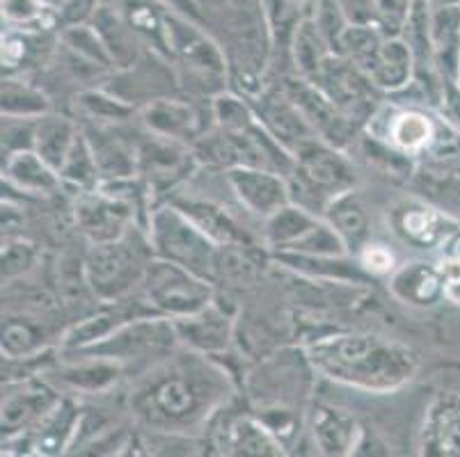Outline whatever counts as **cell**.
Masks as SVG:
<instances>
[{"label": "cell", "mask_w": 460, "mask_h": 457, "mask_svg": "<svg viewBox=\"0 0 460 457\" xmlns=\"http://www.w3.org/2000/svg\"><path fill=\"white\" fill-rule=\"evenodd\" d=\"M232 393L225 368L199 352H174L154 364L133 384L128 405L142 426L165 435L202 427Z\"/></svg>", "instance_id": "cell-1"}, {"label": "cell", "mask_w": 460, "mask_h": 457, "mask_svg": "<svg viewBox=\"0 0 460 457\" xmlns=\"http://www.w3.org/2000/svg\"><path fill=\"white\" fill-rule=\"evenodd\" d=\"M309 366L344 387L390 393L415 377L417 355L408 346L367 332L316 338L307 346Z\"/></svg>", "instance_id": "cell-2"}, {"label": "cell", "mask_w": 460, "mask_h": 457, "mask_svg": "<svg viewBox=\"0 0 460 457\" xmlns=\"http://www.w3.org/2000/svg\"><path fill=\"white\" fill-rule=\"evenodd\" d=\"M154 261L149 233L131 226L122 238L92 245L85 259V277L94 295L106 304L122 302L147 275Z\"/></svg>", "instance_id": "cell-3"}, {"label": "cell", "mask_w": 460, "mask_h": 457, "mask_svg": "<svg viewBox=\"0 0 460 457\" xmlns=\"http://www.w3.org/2000/svg\"><path fill=\"white\" fill-rule=\"evenodd\" d=\"M154 257L177 263L211 282L216 270L217 245L177 207H163L149 213L147 226Z\"/></svg>", "instance_id": "cell-4"}, {"label": "cell", "mask_w": 460, "mask_h": 457, "mask_svg": "<svg viewBox=\"0 0 460 457\" xmlns=\"http://www.w3.org/2000/svg\"><path fill=\"white\" fill-rule=\"evenodd\" d=\"M142 291L152 313L170 321L190 318L213 304V288L208 279L156 257L142 279Z\"/></svg>", "instance_id": "cell-5"}, {"label": "cell", "mask_w": 460, "mask_h": 457, "mask_svg": "<svg viewBox=\"0 0 460 457\" xmlns=\"http://www.w3.org/2000/svg\"><path fill=\"white\" fill-rule=\"evenodd\" d=\"M179 346H181V341H179L177 327L170 318L142 316L124 322L122 327H117L115 332L108 334L103 341L81 352L87 357L112 359V362L127 366L131 362L158 364L163 359L172 357Z\"/></svg>", "instance_id": "cell-6"}, {"label": "cell", "mask_w": 460, "mask_h": 457, "mask_svg": "<svg viewBox=\"0 0 460 457\" xmlns=\"http://www.w3.org/2000/svg\"><path fill=\"white\" fill-rule=\"evenodd\" d=\"M60 402V393L51 387V382H37V380L12 382L3 398V435L10 442L23 437L35 430Z\"/></svg>", "instance_id": "cell-7"}, {"label": "cell", "mask_w": 460, "mask_h": 457, "mask_svg": "<svg viewBox=\"0 0 460 457\" xmlns=\"http://www.w3.org/2000/svg\"><path fill=\"white\" fill-rule=\"evenodd\" d=\"M136 208L127 201L117 199L103 190L81 192L76 201V220L81 232L92 241V245L112 242L122 238L133 224Z\"/></svg>", "instance_id": "cell-8"}, {"label": "cell", "mask_w": 460, "mask_h": 457, "mask_svg": "<svg viewBox=\"0 0 460 457\" xmlns=\"http://www.w3.org/2000/svg\"><path fill=\"white\" fill-rule=\"evenodd\" d=\"M229 186L236 192L245 208L254 215L269 220L273 213L291 204V190L288 181L282 174L263 167H232L227 174Z\"/></svg>", "instance_id": "cell-9"}, {"label": "cell", "mask_w": 460, "mask_h": 457, "mask_svg": "<svg viewBox=\"0 0 460 457\" xmlns=\"http://www.w3.org/2000/svg\"><path fill=\"white\" fill-rule=\"evenodd\" d=\"M392 232L417 250H433L454 232L456 222L421 201H399L390 211Z\"/></svg>", "instance_id": "cell-10"}, {"label": "cell", "mask_w": 460, "mask_h": 457, "mask_svg": "<svg viewBox=\"0 0 460 457\" xmlns=\"http://www.w3.org/2000/svg\"><path fill=\"white\" fill-rule=\"evenodd\" d=\"M312 435L325 457H353L362 430L355 417L332 405H319L312 414Z\"/></svg>", "instance_id": "cell-11"}, {"label": "cell", "mask_w": 460, "mask_h": 457, "mask_svg": "<svg viewBox=\"0 0 460 457\" xmlns=\"http://www.w3.org/2000/svg\"><path fill=\"white\" fill-rule=\"evenodd\" d=\"M216 457H284L282 442L261 418H236L225 427Z\"/></svg>", "instance_id": "cell-12"}, {"label": "cell", "mask_w": 460, "mask_h": 457, "mask_svg": "<svg viewBox=\"0 0 460 457\" xmlns=\"http://www.w3.org/2000/svg\"><path fill=\"white\" fill-rule=\"evenodd\" d=\"M172 322L177 327L181 346H186L192 352H199V355L223 352L232 338V318L225 316V312H220L216 304L195 313V316Z\"/></svg>", "instance_id": "cell-13"}, {"label": "cell", "mask_w": 460, "mask_h": 457, "mask_svg": "<svg viewBox=\"0 0 460 457\" xmlns=\"http://www.w3.org/2000/svg\"><path fill=\"white\" fill-rule=\"evenodd\" d=\"M390 291L396 300L412 307H430L447 293V277L429 263H408L394 270Z\"/></svg>", "instance_id": "cell-14"}, {"label": "cell", "mask_w": 460, "mask_h": 457, "mask_svg": "<svg viewBox=\"0 0 460 457\" xmlns=\"http://www.w3.org/2000/svg\"><path fill=\"white\" fill-rule=\"evenodd\" d=\"M383 140L401 154L420 156L435 142V126L430 117L420 110H396L385 121Z\"/></svg>", "instance_id": "cell-15"}, {"label": "cell", "mask_w": 460, "mask_h": 457, "mask_svg": "<svg viewBox=\"0 0 460 457\" xmlns=\"http://www.w3.org/2000/svg\"><path fill=\"white\" fill-rule=\"evenodd\" d=\"M124 366L103 357H87L85 362L66 364L58 371L60 387L78 393H103L115 387L122 377Z\"/></svg>", "instance_id": "cell-16"}, {"label": "cell", "mask_w": 460, "mask_h": 457, "mask_svg": "<svg viewBox=\"0 0 460 457\" xmlns=\"http://www.w3.org/2000/svg\"><path fill=\"white\" fill-rule=\"evenodd\" d=\"M78 136L76 124L62 115H44L37 119L35 124V151L37 156L44 163L53 167L56 171H60V167L65 165L69 151L76 145Z\"/></svg>", "instance_id": "cell-17"}, {"label": "cell", "mask_w": 460, "mask_h": 457, "mask_svg": "<svg viewBox=\"0 0 460 457\" xmlns=\"http://www.w3.org/2000/svg\"><path fill=\"white\" fill-rule=\"evenodd\" d=\"M149 131L165 140H190L198 133V117L188 103L172 99L149 101L142 112Z\"/></svg>", "instance_id": "cell-18"}, {"label": "cell", "mask_w": 460, "mask_h": 457, "mask_svg": "<svg viewBox=\"0 0 460 457\" xmlns=\"http://www.w3.org/2000/svg\"><path fill=\"white\" fill-rule=\"evenodd\" d=\"M7 181L31 195H46L60 186V174L49 163L41 161L35 151H21L5 161L3 167Z\"/></svg>", "instance_id": "cell-19"}, {"label": "cell", "mask_w": 460, "mask_h": 457, "mask_svg": "<svg viewBox=\"0 0 460 457\" xmlns=\"http://www.w3.org/2000/svg\"><path fill=\"white\" fill-rule=\"evenodd\" d=\"M325 217H328L325 222L332 224L334 232L344 238L349 250L362 245L367 232H369V217H367L365 207L353 190H346L334 197L325 208Z\"/></svg>", "instance_id": "cell-20"}, {"label": "cell", "mask_w": 460, "mask_h": 457, "mask_svg": "<svg viewBox=\"0 0 460 457\" xmlns=\"http://www.w3.org/2000/svg\"><path fill=\"white\" fill-rule=\"evenodd\" d=\"M186 163L183 151L174 145V140H165L158 136H154L137 151V170L152 183H170V179L186 170Z\"/></svg>", "instance_id": "cell-21"}, {"label": "cell", "mask_w": 460, "mask_h": 457, "mask_svg": "<svg viewBox=\"0 0 460 457\" xmlns=\"http://www.w3.org/2000/svg\"><path fill=\"white\" fill-rule=\"evenodd\" d=\"M319 222V215H314L307 208L291 201L266 220V241H269V245L278 247L279 251H288L296 242L303 241Z\"/></svg>", "instance_id": "cell-22"}, {"label": "cell", "mask_w": 460, "mask_h": 457, "mask_svg": "<svg viewBox=\"0 0 460 457\" xmlns=\"http://www.w3.org/2000/svg\"><path fill=\"white\" fill-rule=\"evenodd\" d=\"M426 457H460V408L442 402L424 433Z\"/></svg>", "instance_id": "cell-23"}, {"label": "cell", "mask_w": 460, "mask_h": 457, "mask_svg": "<svg viewBox=\"0 0 460 457\" xmlns=\"http://www.w3.org/2000/svg\"><path fill=\"white\" fill-rule=\"evenodd\" d=\"M87 142H90L92 154H94L102 183L115 181V179H128V176L136 174L137 156L131 149H127L122 142L111 136H96V142L87 137Z\"/></svg>", "instance_id": "cell-24"}, {"label": "cell", "mask_w": 460, "mask_h": 457, "mask_svg": "<svg viewBox=\"0 0 460 457\" xmlns=\"http://www.w3.org/2000/svg\"><path fill=\"white\" fill-rule=\"evenodd\" d=\"M58 174H60L62 183L78 188L81 192L96 190L102 186V174H99L94 154H92V146L85 136H78L76 145L69 151V156H66L65 165L60 167Z\"/></svg>", "instance_id": "cell-25"}, {"label": "cell", "mask_w": 460, "mask_h": 457, "mask_svg": "<svg viewBox=\"0 0 460 457\" xmlns=\"http://www.w3.org/2000/svg\"><path fill=\"white\" fill-rule=\"evenodd\" d=\"M46 350L44 327H37L28 318H7L3 325V352L12 359L32 357Z\"/></svg>", "instance_id": "cell-26"}, {"label": "cell", "mask_w": 460, "mask_h": 457, "mask_svg": "<svg viewBox=\"0 0 460 457\" xmlns=\"http://www.w3.org/2000/svg\"><path fill=\"white\" fill-rule=\"evenodd\" d=\"M51 103L40 90L19 81L3 83V117L14 119H40L49 115Z\"/></svg>", "instance_id": "cell-27"}, {"label": "cell", "mask_w": 460, "mask_h": 457, "mask_svg": "<svg viewBox=\"0 0 460 457\" xmlns=\"http://www.w3.org/2000/svg\"><path fill=\"white\" fill-rule=\"evenodd\" d=\"M179 211L186 213L195 224L211 238L216 245L220 242H232L238 241V226L229 220V215L225 211H220L213 204L207 201H186V204H179Z\"/></svg>", "instance_id": "cell-28"}, {"label": "cell", "mask_w": 460, "mask_h": 457, "mask_svg": "<svg viewBox=\"0 0 460 457\" xmlns=\"http://www.w3.org/2000/svg\"><path fill=\"white\" fill-rule=\"evenodd\" d=\"M371 75L376 85L385 90H399L410 75V56L403 44H387L380 50L378 60L371 65Z\"/></svg>", "instance_id": "cell-29"}, {"label": "cell", "mask_w": 460, "mask_h": 457, "mask_svg": "<svg viewBox=\"0 0 460 457\" xmlns=\"http://www.w3.org/2000/svg\"><path fill=\"white\" fill-rule=\"evenodd\" d=\"M78 106L87 117H92L94 121H103V124H119L133 115L128 101L115 99L106 92H83Z\"/></svg>", "instance_id": "cell-30"}, {"label": "cell", "mask_w": 460, "mask_h": 457, "mask_svg": "<svg viewBox=\"0 0 460 457\" xmlns=\"http://www.w3.org/2000/svg\"><path fill=\"white\" fill-rule=\"evenodd\" d=\"M37 259L35 247L28 242H10L3 247V277H19L21 272L31 270Z\"/></svg>", "instance_id": "cell-31"}, {"label": "cell", "mask_w": 460, "mask_h": 457, "mask_svg": "<svg viewBox=\"0 0 460 457\" xmlns=\"http://www.w3.org/2000/svg\"><path fill=\"white\" fill-rule=\"evenodd\" d=\"M359 270L371 275H390L396 270L394 254L385 245H365L359 250Z\"/></svg>", "instance_id": "cell-32"}, {"label": "cell", "mask_w": 460, "mask_h": 457, "mask_svg": "<svg viewBox=\"0 0 460 457\" xmlns=\"http://www.w3.org/2000/svg\"><path fill=\"white\" fill-rule=\"evenodd\" d=\"M41 0H3V14L16 23H28L41 12Z\"/></svg>", "instance_id": "cell-33"}, {"label": "cell", "mask_w": 460, "mask_h": 457, "mask_svg": "<svg viewBox=\"0 0 460 457\" xmlns=\"http://www.w3.org/2000/svg\"><path fill=\"white\" fill-rule=\"evenodd\" d=\"M41 3H51V5H62L66 0H41Z\"/></svg>", "instance_id": "cell-34"}]
</instances>
